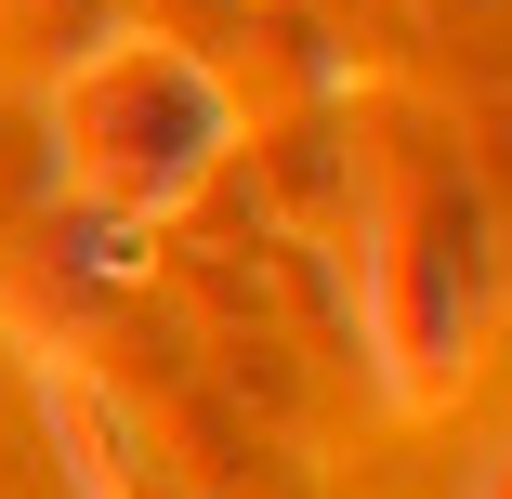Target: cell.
<instances>
[{
  "instance_id": "6da1fadb",
  "label": "cell",
  "mask_w": 512,
  "mask_h": 499,
  "mask_svg": "<svg viewBox=\"0 0 512 499\" xmlns=\"http://www.w3.org/2000/svg\"><path fill=\"white\" fill-rule=\"evenodd\" d=\"M355 289L342 329L368 355V394L394 421L460 408V381L486 368L512 316V237H499V184L473 158V119H434L407 92H355Z\"/></svg>"
},
{
  "instance_id": "7a4b0ae2",
  "label": "cell",
  "mask_w": 512,
  "mask_h": 499,
  "mask_svg": "<svg viewBox=\"0 0 512 499\" xmlns=\"http://www.w3.org/2000/svg\"><path fill=\"white\" fill-rule=\"evenodd\" d=\"M27 106L53 145V184L92 197V211H132V224L197 211V184L237 158V92L211 79L197 40H158V27H106L53 79H27Z\"/></svg>"
},
{
  "instance_id": "3957f363",
  "label": "cell",
  "mask_w": 512,
  "mask_h": 499,
  "mask_svg": "<svg viewBox=\"0 0 512 499\" xmlns=\"http://www.w3.org/2000/svg\"><path fill=\"white\" fill-rule=\"evenodd\" d=\"M158 289V224L132 211H92V197H40V211L0 224V329H27L40 355H92L119 303Z\"/></svg>"
},
{
  "instance_id": "277c9868",
  "label": "cell",
  "mask_w": 512,
  "mask_h": 499,
  "mask_svg": "<svg viewBox=\"0 0 512 499\" xmlns=\"http://www.w3.org/2000/svg\"><path fill=\"white\" fill-rule=\"evenodd\" d=\"M473 499H512V447H499V460H486V486H473Z\"/></svg>"
}]
</instances>
